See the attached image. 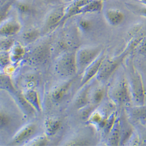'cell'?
Wrapping results in <instances>:
<instances>
[{
  "label": "cell",
  "instance_id": "3",
  "mask_svg": "<svg viewBox=\"0 0 146 146\" xmlns=\"http://www.w3.org/2000/svg\"><path fill=\"white\" fill-rule=\"evenodd\" d=\"M101 52L100 48H84L76 55L77 67L80 71L87 69L97 59Z\"/></svg>",
  "mask_w": 146,
  "mask_h": 146
},
{
  "label": "cell",
  "instance_id": "8",
  "mask_svg": "<svg viewBox=\"0 0 146 146\" xmlns=\"http://www.w3.org/2000/svg\"><path fill=\"white\" fill-rule=\"evenodd\" d=\"M66 14V10L63 8H59L54 11L48 16L47 20V26L52 28L56 25L64 18Z\"/></svg>",
  "mask_w": 146,
  "mask_h": 146
},
{
  "label": "cell",
  "instance_id": "22",
  "mask_svg": "<svg viewBox=\"0 0 146 146\" xmlns=\"http://www.w3.org/2000/svg\"><path fill=\"white\" fill-rule=\"evenodd\" d=\"M103 95H104V92L102 90H99L97 91L94 95V101L96 103L100 102L103 98Z\"/></svg>",
  "mask_w": 146,
  "mask_h": 146
},
{
  "label": "cell",
  "instance_id": "1",
  "mask_svg": "<svg viewBox=\"0 0 146 146\" xmlns=\"http://www.w3.org/2000/svg\"><path fill=\"white\" fill-rule=\"evenodd\" d=\"M77 69L76 55L74 53L65 54L58 60L56 65L57 71L64 77L74 74Z\"/></svg>",
  "mask_w": 146,
  "mask_h": 146
},
{
  "label": "cell",
  "instance_id": "12",
  "mask_svg": "<svg viewBox=\"0 0 146 146\" xmlns=\"http://www.w3.org/2000/svg\"><path fill=\"white\" fill-rule=\"evenodd\" d=\"M131 115L136 120L141 123L146 122V106H137L131 109Z\"/></svg>",
  "mask_w": 146,
  "mask_h": 146
},
{
  "label": "cell",
  "instance_id": "14",
  "mask_svg": "<svg viewBox=\"0 0 146 146\" xmlns=\"http://www.w3.org/2000/svg\"><path fill=\"white\" fill-rule=\"evenodd\" d=\"M46 129L48 135H53L56 134L61 127V121L57 119H48L45 123Z\"/></svg>",
  "mask_w": 146,
  "mask_h": 146
},
{
  "label": "cell",
  "instance_id": "15",
  "mask_svg": "<svg viewBox=\"0 0 146 146\" xmlns=\"http://www.w3.org/2000/svg\"><path fill=\"white\" fill-rule=\"evenodd\" d=\"M24 98L33 108L38 110H40V104L38 98V94L33 90L27 91L24 94Z\"/></svg>",
  "mask_w": 146,
  "mask_h": 146
},
{
  "label": "cell",
  "instance_id": "13",
  "mask_svg": "<svg viewBox=\"0 0 146 146\" xmlns=\"http://www.w3.org/2000/svg\"><path fill=\"white\" fill-rule=\"evenodd\" d=\"M113 128L110 139H109V143H111V145H117L121 139V127L119 121H117L115 123Z\"/></svg>",
  "mask_w": 146,
  "mask_h": 146
},
{
  "label": "cell",
  "instance_id": "19",
  "mask_svg": "<svg viewBox=\"0 0 146 146\" xmlns=\"http://www.w3.org/2000/svg\"><path fill=\"white\" fill-rule=\"evenodd\" d=\"M34 56V59L36 60H42L44 58V57L47 55L46 51V48L42 47L40 48H38V50L35 51L33 53Z\"/></svg>",
  "mask_w": 146,
  "mask_h": 146
},
{
  "label": "cell",
  "instance_id": "24",
  "mask_svg": "<svg viewBox=\"0 0 146 146\" xmlns=\"http://www.w3.org/2000/svg\"><path fill=\"white\" fill-rule=\"evenodd\" d=\"M38 36V32L36 31H31L27 33L25 35V38L27 40H33Z\"/></svg>",
  "mask_w": 146,
  "mask_h": 146
},
{
  "label": "cell",
  "instance_id": "21",
  "mask_svg": "<svg viewBox=\"0 0 146 146\" xmlns=\"http://www.w3.org/2000/svg\"><path fill=\"white\" fill-rule=\"evenodd\" d=\"M139 45V52L146 57V38L141 39Z\"/></svg>",
  "mask_w": 146,
  "mask_h": 146
},
{
  "label": "cell",
  "instance_id": "4",
  "mask_svg": "<svg viewBox=\"0 0 146 146\" xmlns=\"http://www.w3.org/2000/svg\"><path fill=\"white\" fill-rule=\"evenodd\" d=\"M114 99L120 104H127L131 101L132 95L127 82L125 80L121 81L112 91Z\"/></svg>",
  "mask_w": 146,
  "mask_h": 146
},
{
  "label": "cell",
  "instance_id": "23",
  "mask_svg": "<svg viewBox=\"0 0 146 146\" xmlns=\"http://www.w3.org/2000/svg\"><path fill=\"white\" fill-rule=\"evenodd\" d=\"M1 127L2 128L3 127H5V126H7L8 123H9V117L7 115H5V114H1Z\"/></svg>",
  "mask_w": 146,
  "mask_h": 146
},
{
  "label": "cell",
  "instance_id": "20",
  "mask_svg": "<svg viewBox=\"0 0 146 146\" xmlns=\"http://www.w3.org/2000/svg\"><path fill=\"white\" fill-rule=\"evenodd\" d=\"M14 42L13 40L11 39H8V40H5L4 41H1V50H7L8 48H9L11 46L13 45Z\"/></svg>",
  "mask_w": 146,
  "mask_h": 146
},
{
  "label": "cell",
  "instance_id": "18",
  "mask_svg": "<svg viewBox=\"0 0 146 146\" xmlns=\"http://www.w3.org/2000/svg\"><path fill=\"white\" fill-rule=\"evenodd\" d=\"M88 99V90H85L84 92H82L80 96L78 97V98L77 100V106L78 108L83 107L84 106L86 105L87 103V100Z\"/></svg>",
  "mask_w": 146,
  "mask_h": 146
},
{
  "label": "cell",
  "instance_id": "5",
  "mask_svg": "<svg viewBox=\"0 0 146 146\" xmlns=\"http://www.w3.org/2000/svg\"><path fill=\"white\" fill-rule=\"evenodd\" d=\"M128 52L129 51H127L121 56L113 60H109L106 62H103L99 71V78L100 80H106L110 77L118 67Z\"/></svg>",
  "mask_w": 146,
  "mask_h": 146
},
{
  "label": "cell",
  "instance_id": "7",
  "mask_svg": "<svg viewBox=\"0 0 146 146\" xmlns=\"http://www.w3.org/2000/svg\"><path fill=\"white\" fill-rule=\"evenodd\" d=\"M108 21L112 25L117 26L122 23L125 19V15L122 12L118 9H109L106 13Z\"/></svg>",
  "mask_w": 146,
  "mask_h": 146
},
{
  "label": "cell",
  "instance_id": "25",
  "mask_svg": "<svg viewBox=\"0 0 146 146\" xmlns=\"http://www.w3.org/2000/svg\"><path fill=\"white\" fill-rule=\"evenodd\" d=\"M140 13L141 15H144V17H146V6L140 9Z\"/></svg>",
  "mask_w": 146,
  "mask_h": 146
},
{
  "label": "cell",
  "instance_id": "16",
  "mask_svg": "<svg viewBox=\"0 0 146 146\" xmlns=\"http://www.w3.org/2000/svg\"><path fill=\"white\" fill-rule=\"evenodd\" d=\"M70 86V84L67 83L63 85L60 87L56 89L53 93L52 96L53 98L55 101H60L62 100L64 95L66 94L68 87Z\"/></svg>",
  "mask_w": 146,
  "mask_h": 146
},
{
  "label": "cell",
  "instance_id": "26",
  "mask_svg": "<svg viewBox=\"0 0 146 146\" xmlns=\"http://www.w3.org/2000/svg\"><path fill=\"white\" fill-rule=\"evenodd\" d=\"M141 1L144 4V5H146V0H141Z\"/></svg>",
  "mask_w": 146,
  "mask_h": 146
},
{
  "label": "cell",
  "instance_id": "9",
  "mask_svg": "<svg viewBox=\"0 0 146 146\" xmlns=\"http://www.w3.org/2000/svg\"><path fill=\"white\" fill-rule=\"evenodd\" d=\"M21 29L20 24L16 21H9L1 27V35L10 36L18 33Z\"/></svg>",
  "mask_w": 146,
  "mask_h": 146
},
{
  "label": "cell",
  "instance_id": "11",
  "mask_svg": "<svg viewBox=\"0 0 146 146\" xmlns=\"http://www.w3.org/2000/svg\"><path fill=\"white\" fill-rule=\"evenodd\" d=\"M103 8V2L101 0H91V1L85 6L81 10V13H95L100 12Z\"/></svg>",
  "mask_w": 146,
  "mask_h": 146
},
{
  "label": "cell",
  "instance_id": "2",
  "mask_svg": "<svg viewBox=\"0 0 146 146\" xmlns=\"http://www.w3.org/2000/svg\"><path fill=\"white\" fill-rule=\"evenodd\" d=\"M131 92L133 98L138 106L144 105L145 91L141 76L135 70L131 73Z\"/></svg>",
  "mask_w": 146,
  "mask_h": 146
},
{
  "label": "cell",
  "instance_id": "17",
  "mask_svg": "<svg viewBox=\"0 0 146 146\" xmlns=\"http://www.w3.org/2000/svg\"><path fill=\"white\" fill-rule=\"evenodd\" d=\"M1 87L5 90H7L9 91H14V88L12 85L11 80L8 76H3L1 77Z\"/></svg>",
  "mask_w": 146,
  "mask_h": 146
},
{
  "label": "cell",
  "instance_id": "6",
  "mask_svg": "<svg viewBox=\"0 0 146 146\" xmlns=\"http://www.w3.org/2000/svg\"><path fill=\"white\" fill-rule=\"evenodd\" d=\"M104 62V57L97 58L87 68L86 74L82 80V85L86 84L88 81L91 80L97 73L100 71V70Z\"/></svg>",
  "mask_w": 146,
  "mask_h": 146
},
{
  "label": "cell",
  "instance_id": "10",
  "mask_svg": "<svg viewBox=\"0 0 146 146\" xmlns=\"http://www.w3.org/2000/svg\"><path fill=\"white\" fill-rule=\"evenodd\" d=\"M36 127L33 125H30L21 131L14 139L15 143H19L31 137L35 133Z\"/></svg>",
  "mask_w": 146,
  "mask_h": 146
}]
</instances>
